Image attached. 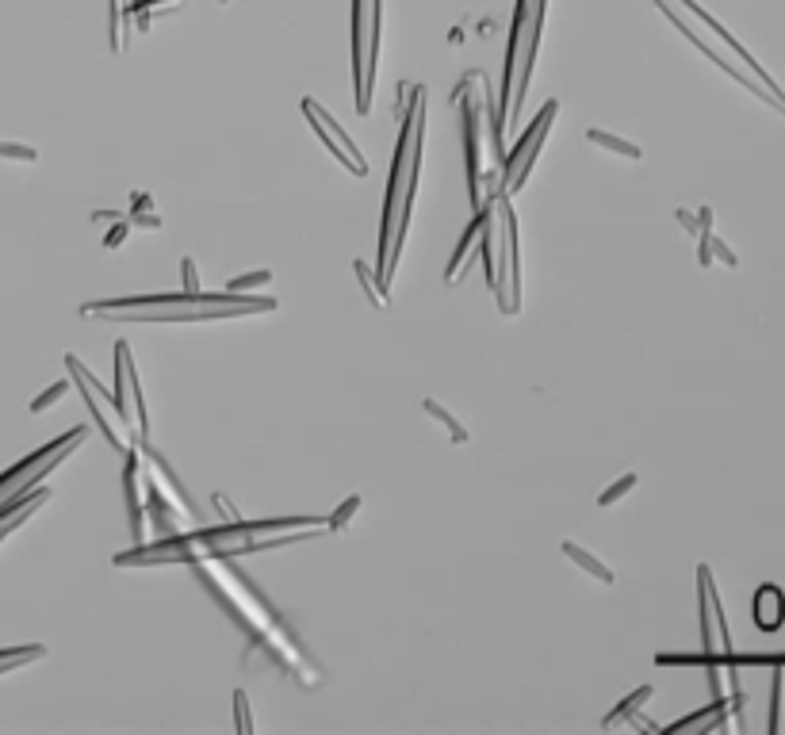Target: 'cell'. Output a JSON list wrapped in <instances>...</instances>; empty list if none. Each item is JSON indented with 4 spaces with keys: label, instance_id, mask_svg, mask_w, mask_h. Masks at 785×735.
Masks as SVG:
<instances>
[{
    "label": "cell",
    "instance_id": "cell-29",
    "mask_svg": "<svg viewBox=\"0 0 785 735\" xmlns=\"http://www.w3.org/2000/svg\"><path fill=\"white\" fill-rule=\"evenodd\" d=\"M70 387H73V380H58L54 387H46V391H43V395H38L35 403H31V414H43V410H50V406H54L61 395H70Z\"/></svg>",
    "mask_w": 785,
    "mask_h": 735
},
{
    "label": "cell",
    "instance_id": "cell-11",
    "mask_svg": "<svg viewBox=\"0 0 785 735\" xmlns=\"http://www.w3.org/2000/svg\"><path fill=\"white\" fill-rule=\"evenodd\" d=\"M115 410H119V418L131 429L135 441H146L150 414H146L143 383H138V368H135V356L127 341H115Z\"/></svg>",
    "mask_w": 785,
    "mask_h": 735
},
{
    "label": "cell",
    "instance_id": "cell-2",
    "mask_svg": "<svg viewBox=\"0 0 785 735\" xmlns=\"http://www.w3.org/2000/svg\"><path fill=\"white\" fill-rule=\"evenodd\" d=\"M426 104H429L426 85H410V81L398 85V100H395L398 142L391 153L388 196H383V218H380V257H376V276L383 288L395 283L406 226H410V211H414V192H418V176H421V150H426Z\"/></svg>",
    "mask_w": 785,
    "mask_h": 735
},
{
    "label": "cell",
    "instance_id": "cell-12",
    "mask_svg": "<svg viewBox=\"0 0 785 735\" xmlns=\"http://www.w3.org/2000/svg\"><path fill=\"white\" fill-rule=\"evenodd\" d=\"M651 4H655V8H659V12H663V16H666V20H671V23H675V28L682 31V38H686V43H693V46H698V50H701V54H705V58H709V61H713V66H716V69H724V73L732 77V81H740L743 88H748V93H755L758 100H763V104H770V108H774V111H781V115H785V96H774V93H770V88H766L763 81H755V77H751L748 69H740V66H736V61H728V58H724V54H720V50H716V46H713V43H709V38H705L701 31H693V28H690V20H682V12H678V4H675V0H651Z\"/></svg>",
    "mask_w": 785,
    "mask_h": 735
},
{
    "label": "cell",
    "instance_id": "cell-18",
    "mask_svg": "<svg viewBox=\"0 0 785 735\" xmlns=\"http://www.w3.org/2000/svg\"><path fill=\"white\" fill-rule=\"evenodd\" d=\"M560 551H563V556H568V559L578 567V571H586L590 578H598V583H606V586H613V583H617L613 567H606V563H601V559L594 556V551H586L583 544H575V540H563Z\"/></svg>",
    "mask_w": 785,
    "mask_h": 735
},
{
    "label": "cell",
    "instance_id": "cell-7",
    "mask_svg": "<svg viewBox=\"0 0 785 735\" xmlns=\"http://www.w3.org/2000/svg\"><path fill=\"white\" fill-rule=\"evenodd\" d=\"M491 291L498 299V311L513 318L521 311V238H518V215H513V196L498 188V230H495V273Z\"/></svg>",
    "mask_w": 785,
    "mask_h": 735
},
{
    "label": "cell",
    "instance_id": "cell-32",
    "mask_svg": "<svg viewBox=\"0 0 785 735\" xmlns=\"http://www.w3.org/2000/svg\"><path fill=\"white\" fill-rule=\"evenodd\" d=\"M234 724H238V731L241 735H249L257 724H253V716H249V698H246V690H234Z\"/></svg>",
    "mask_w": 785,
    "mask_h": 735
},
{
    "label": "cell",
    "instance_id": "cell-13",
    "mask_svg": "<svg viewBox=\"0 0 785 735\" xmlns=\"http://www.w3.org/2000/svg\"><path fill=\"white\" fill-rule=\"evenodd\" d=\"M698 617H701V655L705 663H716V655L732 659V632H728V617H724V605H720V594H716V583H713V571L709 567H698Z\"/></svg>",
    "mask_w": 785,
    "mask_h": 735
},
{
    "label": "cell",
    "instance_id": "cell-24",
    "mask_svg": "<svg viewBox=\"0 0 785 735\" xmlns=\"http://www.w3.org/2000/svg\"><path fill=\"white\" fill-rule=\"evenodd\" d=\"M46 659L43 643H20V648H0V674H12V670Z\"/></svg>",
    "mask_w": 785,
    "mask_h": 735
},
{
    "label": "cell",
    "instance_id": "cell-27",
    "mask_svg": "<svg viewBox=\"0 0 785 735\" xmlns=\"http://www.w3.org/2000/svg\"><path fill=\"white\" fill-rule=\"evenodd\" d=\"M636 483H640V475H636V471L621 475V479H617V483H609V486H606V490H601V494H598V506H601V510H606V506H617V502H621V498H625V494H628V490H633Z\"/></svg>",
    "mask_w": 785,
    "mask_h": 735
},
{
    "label": "cell",
    "instance_id": "cell-34",
    "mask_svg": "<svg viewBox=\"0 0 785 735\" xmlns=\"http://www.w3.org/2000/svg\"><path fill=\"white\" fill-rule=\"evenodd\" d=\"M180 283H184L188 295H200V268H196V261H192V257H184V261H180Z\"/></svg>",
    "mask_w": 785,
    "mask_h": 735
},
{
    "label": "cell",
    "instance_id": "cell-30",
    "mask_svg": "<svg viewBox=\"0 0 785 735\" xmlns=\"http://www.w3.org/2000/svg\"><path fill=\"white\" fill-rule=\"evenodd\" d=\"M273 280V273L268 268H257V273H246V276H234L226 283V291H241V295H249L253 288H261V283H268Z\"/></svg>",
    "mask_w": 785,
    "mask_h": 735
},
{
    "label": "cell",
    "instance_id": "cell-28",
    "mask_svg": "<svg viewBox=\"0 0 785 735\" xmlns=\"http://www.w3.org/2000/svg\"><path fill=\"white\" fill-rule=\"evenodd\" d=\"M781 686H785V670H774V686H770V735L781 731Z\"/></svg>",
    "mask_w": 785,
    "mask_h": 735
},
{
    "label": "cell",
    "instance_id": "cell-1",
    "mask_svg": "<svg viewBox=\"0 0 785 735\" xmlns=\"http://www.w3.org/2000/svg\"><path fill=\"white\" fill-rule=\"evenodd\" d=\"M188 567L196 571L203 590H211V598L223 605V609L234 617L241 628H246L249 643L268 655V663H273L280 674H288L291 682H303L307 690L318 686V682H322L318 666L307 659V651L299 648V640L291 636V628L280 621L276 609L261 594H257L253 583L238 571L234 563H230L226 556H200V559H192Z\"/></svg>",
    "mask_w": 785,
    "mask_h": 735
},
{
    "label": "cell",
    "instance_id": "cell-17",
    "mask_svg": "<svg viewBox=\"0 0 785 735\" xmlns=\"http://www.w3.org/2000/svg\"><path fill=\"white\" fill-rule=\"evenodd\" d=\"M479 226H483V215H479V208H475L471 226L464 230V238H460V245L453 249V261H448V268H445V283H460L464 273L471 268V261L479 257Z\"/></svg>",
    "mask_w": 785,
    "mask_h": 735
},
{
    "label": "cell",
    "instance_id": "cell-16",
    "mask_svg": "<svg viewBox=\"0 0 785 735\" xmlns=\"http://www.w3.org/2000/svg\"><path fill=\"white\" fill-rule=\"evenodd\" d=\"M675 4H678L682 12H690V16L698 20V23H705V28H709V31H713V35L720 38V43H724V46L732 50V54H736V58L743 61V69H748V73L755 77V81H763V85H766V88H770V93H774V96H785L781 88H778V81H774V77H766V73H763V66H758V61H755L751 54H748V46H743V43H736V38H732V31H724V23H716V20L709 16V12H705V8L698 4V0H675Z\"/></svg>",
    "mask_w": 785,
    "mask_h": 735
},
{
    "label": "cell",
    "instance_id": "cell-26",
    "mask_svg": "<svg viewBox=\"0 0 785 735\" xmlns=\"http://www.w3.org/2000/svg\"><path fill=\"white\" fill-rule=\"evenodd\" d=\"M360 506H364V502H360V494H349V498H345L341 506L326 518V533H345V528L353 525V513H356Z\"/></svg>",
    "mask_w": 785,
    "mask_h": 735
},
{
    "label": "cell",
    "instance_id": "cell-14",
    "mask_svg": "<svg viewBox=\"0 0 785 735\" xmlns=\"http://www.w3.org/2000/svg\"><path fill=\"white\" fill-rule=\"evenodd\" d=\"M299 108H303V115H307V123H311V131L322 138V146H326L333 158H338L345 169H349L353 176H368V161H364V153H360V146L341 131V123L333 119V115L318 104V100H311V96H303L299 100Z\"/></svg>",
    "mask_w": 785,
    "mask_h": 735
},
{
    "label": "cell",
    "instance_id": "cell-35",
    "mask_svg": "<svg viewBox=\"0 0 785 735\" xmlns=\"http://www.w3.org/2000/svg\"><path fill=\"white\" fill-rule=\"evenodd\" d=\"M127 230H131V223H127V218H119V223H115L108 234H104V249H119V245L127 241Z\"/></svg>",
    "mask_w": 785,
    "mask_h": 735
},
{
    "label": "cell",
    "instance_id": "cell-3",
    "mask_svg": "<svg viewBox=\"0 0 785 735\" xmlns=\"http://www.w3.org/2000/svg\"><path fill=\"white\" fill-rule=\"evenodd\" d=\"M276 299L265 295H241V291H208V295H135V299H96L81 306V318L93 322H165V326H184V322H223V318H253L273 314Z\"/></svg>",
    "mask_w": 785,
    "mask_h": 735
},
{
    "label": "cell",
    "instance_id": "cell-6",
    "mask_svg": "<svg viewBox=\"0 0 785 735\" xmlns=\"http://www.w3.org/2000/svg\"><path fill=\"white\" fill-rule=\"evenodd\" d=\"M85 441H88V425H73L70 433L54 437L50 445H43L38 453H31L28 460H20L16 468H8L4 475H0V521H4L12 510H20L23 502L43 486L46 475L54 468H61V463H66Z\"/></svg>",
    "mask_w": 785,
    "mask_h": 735
},
{
    "label": "cell",
    "instance_id": "cell-4",
    "mask_svg": "<svg viewBox=\"0 0 785 735\" xmlns=\"http://www.w3.org/2000/svg\"><path fill=\"white\" fill-rule=\"evenodd\" d=\"M453 104L460 108V123H464V150H468V188H471V203L479 208L487 196L483 184V150H491L495 165L502 169V158H506V135L498 127V108L491 100V88H487V73L471 69L460 77Z\"/></svg>",
    "mask_w": 785,
    "mask_h": 735
},
{
    "label": "cell",
    "instance_id": "cell-31",
    "mask_svg": "<svg viewBox=\"0 0 785 735\" xmlns=\"http://www.w3.org/2000/svg\"><path fill=\"white\" fill-rule=\"evenodd\" d=\"M0 158H4V161L35 165V161H38V150H35V146H23V142H0Z\"/></svg>",
    "mask_w": 785,
    "mask_h": 735
},
{
    "label": "cell",
    "instance_id": "cell-21",
    "mask_svg": "<svg viewBox=\"0 0 785 735\" xmlns=\"http://www.w3.org/2000/svg\"><path fill=\"white\" fill-rule=\"evenodd\" d=\"M651 698H655V686L648 682V686H640L636 693H628V698H625L621 705H617L613 713H606V716H601V728H617V724H625V720H633V716H636L640 708L648 705Z\"/></svg>",
    "mask_w": 785,
    "mask_h": 735
},
{
    "label": "cell",
    "instance_id": "cell-10",
    "mask_svg": "<svg viewBox=\"0 0 785 735\" xmlns=\"http://www.w3.org/2000/svg\"><path fill=\"white\" fill-rule=\"evenodd\" d=\"M556 115H560V100H548V104L536 111V119L529 123V131L513 142V150H506L502 169H498V188L506 192V196H518V192L525 188L536 158L544 153V142L552 135V127H556Z\"/></svg>",
    "mask_w": 785,
    "mask_h": 735
},
{
    "label": "cell",
    "instance_id": "cell-36",
    "mask_svg": "<svg viewBox=\"0 0 785 735\" xmlns=\"http://www.w3.org/2000/svg\"><path fill=\"white\" fill-rule=\"evenodd\" d=\"M675 218H678V226L686 230V234H693V238H698V230H701V218H698V215H693V211H686V208H678V211H675Z\"/></svg>",
    "mask_w": 785,
    "mask_h": 735
},
{
    "label": "cell",
    "instance_id": "cell-19",
    "mask_svg": "<svg viewBox=\"0 0 785 735\" xmlns=\"http://www.w3.org/2000/svg\"><path fill=\"white\" fill-rule=\"evenodd\" d=\"M46 502H50V486H38V490H35V494H31L28 502H23V506H20V510H12V513H8V518H4V521H0V544H4V540H8L12 533H16V528H20V525H28V521L35 518V513H38V510H43V506H46Z\"/></svg>",
    "mask_w": 785,
    "mask_h": 735
},
{
    "label": "cell",
    "instance_id": "cell-22",
    "mask_svg": "<svg viewBox=\"0 0 785 735\" xmlns=\"http://www.w3.org/2000/svg\"><path fill=\"white\" fill-rule=\"evenodd\" d=\"M421 410H426L433 421H441V429L453 437V445H468V441H471V433L464 429V421H460L456 414H448V410L437 403V398H421Z\"/></svg>",
    "mask_w": 785,
    "mask_h": 735
},
{
    "label": "cell",
    "instance_id": "cell-8",
    "mask_svg": "<svg viewBox=\"0 0 785 735\" xmlns=\"http://www.w3.org/2000/svg\"><path fill=\"white\" fill-rule=\"evenodd\" d=\"M380 12L383 0H353V104L356 115H372L380 66Z\"/></svg>",
    "mask_w": 785,
    "mask_h": 735
},
{
    "label": "cell",
    "instance_id": "cell-23",
    "mask_svg": "<svg viewBox=\"0 0 785 735\" xmlns=\"http://www.w3.org/2000/svg\"><path fill=\"white\" fill-rule=\"evenodd\" d=\"M127 223H131V226H143V230H161V226H165V218L153 211V196H150V192H135V196H131Z\"/></svg>",
    "mask_w": 785,
    "mask_h": 735
},
{
    "label": "cell",
    "instance_id": "cell-9",
    "mask_svg": "<svg viewBox=\"0 0 785 735\" xmlns=\"http://www.w3.org/2000/svg\"><path fill=\"white\" fill-rule=\"evenodd\" d=\"M66 368H70V380H73V387L85 395V406L93 410V421H96V429L104 433V441L115 448V453H131V445H135V437H131V429L123 425V418H119V410H115V395L108 391L104 383H100L93 372L85 368V360L77 356V353H66Z\"/></svg>",
    "mask_w": 785,
    "mask_h": 735
},
{
    "label": "cell",
    "instance_id": "cell-15",
    "mask_svg": "<svg viewBox=\"0 0 785 735\" xmlns=\"http://www.w3.org/2000/svg\"><path fill=\"white\" fill-rule=\"evenodd\" d=\"M123 498H127V513H131V533L138 544H146V483H143V456H138V445H131V453L123 456Z\"/></svg>",
    "mask_w": 785,
    "mask_h": 735
},
{
    "label": "cell",
    "instance_id": "cell-33",
    "mask_svg": "<svg viewBox=\"0 0 785 735\" xmlns=\"http://www.w3.org/2000/svg\"><path fill=\"white\" fill-rule=\"evenodd\" d=\"M709 253H713V261H720V265H728V268H740V257L732 253V245L724 241V238H716L713 230H709Z\"/></svg>",
    "mask_w": 785,
    "mask_h": 735
},
{
    "label": "cell",
    "instance_id": "cell-20",
    "mask_svg": "<svg viewBox=\"0 0 785 735\" xmlns=\"http://www.w3.org/2000/svg\"><path fill=\"white\" fill-rule=\"evenodd\" d=\"M586 142H590V146H598V150L617 153V158H625V161H640L643 158V150L636 146V142H625L621 135H609V131H601V127H590Z\"/></svg>",
    "mask_w": 785,
    "mask_h": 735
},
{
    "label": "cell",
    "instance_id": "cell-5",
    "mask_svg": "<svg viewBox=\"0 0 785 735\" xmlns=\"http://www.w3.org/2000/svg\"><path fill=\"white\" fill-rule=\"evenodd\" d=\"M544 16H548V0H518V8H513V31L506 43V66H502V88H498L502 135L521 119L525 93H529L536 50H540V31H544Z\"/></svg>",
    "mask_w": 785,
    "mask_h": 735
},
{
    "label": "cell",
    "instance_id": "cell-25",
    "mask_svg": "<svg viewBox=\"0 0 785 735\" xmlns=\"http://www.w3.org/2000/svg\"><path fill=\"white\" fill-rule=\"evenodd\" d=\"M353 273H356V280H360V288H364V295H368V303L372 306H388V291L391 288H383L380 283V276H376V268L372 265H364V261H353Z\"/></svg>",
    "mask_w": 785,
    "mask_h": 735
}]
</instances>
